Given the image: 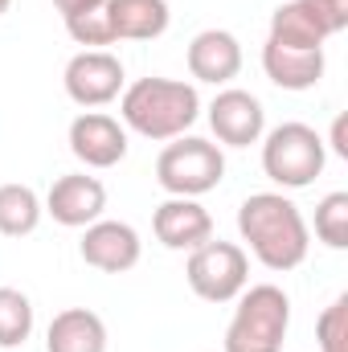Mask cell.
Wrapping results in <instances>:
<instances>
[{
  "mask_svg": "<svg viewBox=\"0 0 348 352\" xmlns=\"http://www.w3.org/2000/svg\"><path fill=\"white\" fill-rule=\"evenodd\" d=\"M238 234L266 270H295L307 258L312 234L299 205L283 192H250L238 205Z\"/></svg>",
  "mask_w": 348,
  "mask_h": 352,
  "instance_id": "obj_1",
  "label": "cell"
},
{
  "mask_svg": "<svg viewBox=\"0 0 348 352\" xmlns=\"http://www.w3.org/2000/svg\"><path fill=\"white\" fill-rule=\"evenodd\" d=\"M119 115L135 135L168 144L197 123L201 98H197V87H188L180 78H140V82L123 87Z\"/></svg>",
  "mask_w": 348,
  "mask_h": 352,
  "instance_id": "obj_2",
  "label": "cell"
},
{
  "mask_svg": "<svg viewBox=\"0 0 348 352\" xmlns=\"http://www.w3.org/2000/svg\"><path fill=\"white\" fill-rule=\"evenodd\" d=\"M287 328H291V299L283 295V287L274 283L246 287L226 328V352H283Z\"/></svg>",
  "mask_w": 348,
  "mask_h": 352,
  "instance_id": "obj_3",
  "label": "cell"
},
{
  "mask_svg": "<svg viewBox=\"0 0 348 352\" xmlns=\"http://www.w3.org/2000/svg\"><path fill=\"white\" fill-rule=\"evenodd\" d=\"M221 176H226V156L213 140L176 135L156 156V180L168 197H205L221 184Z\"/></svg>",
  "mask_w": 348,
  "mask_h": 352,
  "instance_id": "obj_4",
  "label": "cell"
},
{
  "mask_svg": "<svg viewBox=\"0 0 348 352\" xmlns=\"http://www.w3.org/2000/svg\"><path fill=\"white\" fill-rule=\"evenodd\" d=\"M328 164V148L307 123H279L262 140V173L283 188H307Z\"/></svg>",
  "mask_w": 348,
  "mask_h": 352,
  "instance_id": "obj_5",
  "label": "cell"
},
{
  "mask_svg": "<svg viewBox=\"0 0 348 352\" xmlns=\"http://www.w3.org/2000/svg\"><path fill=\"white\" fill-rule=\"evenodd\" d=\"M184 278H188V287H193L197 299H205V303H230L250 283V254L238 242L209 238L205 246L188 250Z\"/></svg>",
  "mask_w": 348,
  "mask_h": 352,
  "instance_id": "obj_6",
  "label": "cell"
},
{
  "mask_svg": "<svg viewBox=\"0 0 348 352\" xmlns=\"http://www.w3.org/2000/svg\"><path fill=\"white\" fill-rule=\"evenodd\" d=\"M66 94L78 102V107H107L115 102L123 87H127V74H123V62L111 54V50H78L70 62H66Z\"/></svg>",
  "mask_w": 348,
  "mask_h": 352,
  "instance_id": "obj_7",
  "label": "cell"
},
{
  "mask_svg": "<svg viewBox=\"0 0 348 352\" xmlns=\"http://www.w3.org/2000/svg\"><path fill=\"white\" fill-rule=\"evenodd\" d=\"M107 209V188L98 176L87 173H66L54 180V188L45 192V213L66 226V230H87L102 217Z\"/></svg>",
  "mask_w": 348,
  "mask_h": 352,
  "instance_id": "obj_8",
  "label": "cell"
},
{
  "mask_svg": "<svg viewBox=\"0 0 348 352\" xmlns=\"http://www.w3.org/2000/svg\"><path fill=\"white\" fill-rule=\"evenodd\" d=\"M209 127L217 135V144L226 148H250L259 144L262 131H266V111L250 90H221L213 102H209Z\"/></svg>",
  "mask_w": 348,
  "mask_h": 352,
  "instance_id": "obj_9",
  "label": "cell"
},
{
  "mask_svg": "<svg viewBox=\"0 0 348 352\" xmlns=\"http://www.w3.org/2000/svg\"><path fill=\"white\" fill-rule=\"evenodd\" d=\"M70 152L87 168H115L127 156V127L115 115L102 111H83L70 123Z\"/></svg>",
  "mask_w": 348,
  "mask_h": 352,
  "instance_id": "obj_10",
  "label": "cell"
},
{
  "mask_svg": "<svg viewBox=\"0 0 348 352\" xmlns=\"http://www.w3.org/2000/svg\"><path fill=\"white\" fill-rule=\"evenodd\" d=\"M78 254H83L87 266L102 270V274H123V270H131V266L140 263L144 242H140V234H135L127 221H107V217H98L94 226H87V234H83V242H78Z\"/></svg>",
  "mask_w": 348,
  "mask_h": 352,
  "instance_id": "obj_11",
  "label": "cell"
},
{
  "mask_svg": "<svg viewBox=\"0 0 348 352\" xmlns=\"http://www.w3.org/2000/svg\"><path fill=\"white\" fill-rule=\"evenodd\" d=\"M152 230L156 242L168 250H197L213 238V217L197 197H168L152 213Z\"/></svg>",
  "mask_w": 348,
  "mask_h": 352,
  "instance_id": "obj_12",
  "label": "cell"
},
{
  "mask_svg": "<svg viewBox=\"0 0 348 352\" xmlns=\"http://www.w3.org/2000/svg\"><path fill=\"white\" fill-rule=\"evenodd\" d=\"M188 74L197 82H209V87H226L238 78L242 70V45L234 33L226 29H205L188 41Z\"/></svg>",
  "mask_w": 348,
  "mask_h": 352,
  "instance_id": "obj_13",
  "label": "cell"
},
{
  "mask_svg": "<svg viewBox=\"0 0 348 352\" xmlns=\"http://www.w3.org/2000/svg\"><path fill=\"white\" fill-rule=\"evenodd\" d=\"M102 12L115 41H156L173 21L168 0H107Z\"/></svg>",
  "mask_w": 348,
  "mask_h": 352,
  "instance_id": "obj_14",
  "label": "cell"
},
{
  "mask_svg": "<svg viewBox=\"0 0 348 352\" xmlns=\"http://www.w3.org/2000/svg\"><path fill=\"white\" fill-rule=\"evenodd\" d=\"M262 70L279 90H312L324 78V50H287V45L266 41Z\"/></svg>",
  "mask_w": 348,
  "mask_h": 352,
  "instance_id": "obj_15",
  "label": "cell"
},
{
  "mask_svg": "<svg viewBox=\"0 0 348 352\" xmlns=\"http://www.w3.org/2000/svg\"><path fill=\"white\" fill-rule=\"evenodd\" d=\"M45 352H107V324L90 307H66L50 320Z\"/></svg>",
  "mask_w": 348,
  "mask_h": 352,
  "instance_id": "obj_16",
  "label": "cell"
},
{
  "mask_svg": "<svg viewBox=\"0 0 348 352\" xmlns=\"http://www.w3.org/2000/svg\"><path fill=\"white\" fill-rule=\"evenodd\" d=\"M266 41H274V45H287V50H324V33H320V25L312 21V12L299 4V0H287V4H279L274 12H270V33H266Z\"/></svg>",
  "mask_w": 348,
  "mask_h": 352,
  "instance_id": "obj_17",
  "label": "cell"
},
{
  "mask_svg": "<svg viewBox=\"0 0 348 352\" xmlns=\"http://www.w3.org/2000/svg\"><path fill=\"white\" fill-rule=\"evenodd\" d=\"M41 197L29 184H0V234L4 238H25L41 226Z\"/></svg>",
  "mask_w": 348,
  "mask_h": 352,
  "instance_id": "obj_18",
  "label": "cell"
},
{
  "mask_svg": "<svg viewBox=\"0 0 348 352\" xmlns=\"http://www.w3.org/2000/svg\"><path fill=\"white\" fill-rule=\"evenodd\" d=\"M33 332V303L17 287H0V349H21Z\"/></svg>",
  "mask_w": 348,
  "mask_h": 352,
  "instance_id": "obj_19",
  "label": "cell"
},
{
  "mask_svg": "<svg viewBox=\"0 0 348 352\" xmlns=\"http://www.w3.org/2000/svg\"><path fill=\"white\" fill-rule=\"evenodd\" d=\"M316 238L332 250H348V192H328L316 205Z\"/></svg>",
  "mask_w": 348,
  "mask_h": 352,
  "instance_id": "obj_20",
  "label": "cell"
},
{
  "mask_svg": "<svg viewBox=\"0 0 348 352\" xmlns=\"http://www.w3.org/2000/svg\"><path fill=\"white\" fill-rule=\"evenodd\" d=\"M316 340L320 352H348V295L332 299L320 320H316Z\"/></svg>",
  "mask_w": 348,
  "mask_h": 352,
  "instance_id": "obj_21",
  "label": "cell"
},
{
  "mask_svg": "<svg viewBox=\"0 0 348 352\" xmlns=\"http://www.w3.org/2000/svg\"><path fill=\"white\" fill-rule=\"evenodd\" d=\"M66 33L83 45V50H102V45H115V33L107 25V12L94 8V12H78V16H66Z\"/></svg>",
  "mask_w": 348,
  "mask_h": 352,
  "instance_id": "obj_22",
  "label": "cell"
},
{
  "mask_svg": "<svg viewBox=\"0 0 348 352\" xmlns=\"http://www.w3.org/2000/svg\"><path fill=\"white\" fill-rule=\"evenodd\" d=\"M299 4L312 12V21L320 25L324 37H336L348 29V0H299Z\"/></svg>",
  "mask_w": 348,
  "mask_h": 352,
  "instance_id": "obj_23",
  "label": "cell"
},
{
  "mask_svg": "<svg viewBox=\"0 0 348 352\" xmlns=\"http://www.w3.org/2000/svg\"><path fill=\"white\" fill-rule=\"evenodd\" d=\"M107 0H54V8L62 12V21L66 16H78V12H94V8H102Z\"/></svg>",
  "mask_w": 348,
  "mask_h": 352,
  "instance_id": "obj_24",
  "label": "cell"
},
{
  "mask_svg": "<svg viewBox=\"0 0 348 352\" xmlns=\"http://www.w3.org/2000/svg\"><path fill=\"white\" fill-rule=\"evenodd\" d=\"M332 152L348 160V115H336V123H332Z\"/></svg>",
  "mask_w": 348,
  "mask_h": 352,
  "instance_id": "obj_25",
  "label": "cell"
},
{
  "mask_svg": "<svg viewBox=\"0 0 348 352\" xmlns=\"http://www.w3.org/2000/svg\"><path fill=\"white\" fill-rule=\"evenodd\" d=\"M8 4H12V0H0V16H4V12H8Z\"/></svg>",
  "mask_w": 348,
  "mask_h": 352,
  "instance_id": "obj_26",
  "label": "cell"
}]
</instances>
